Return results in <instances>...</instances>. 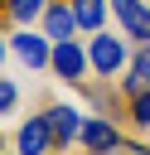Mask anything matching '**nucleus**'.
Here are the masks:
<instances>
[{"mask_svg": "<svg viewBox=\"0 0 150 155\" xmlns=\"http://www.w3.org/2000/svg\"><path fill=\"white\" fill-rule=\"evenodd\" d=\"M44 34H48L53 44H63V39H73V34H77V15H73V5H68V0H53V5L44 10Z\"/></svg>", "mask_w": 150, "mask_h": 155, "instance_id": "0eeeda50", "label": "nucleus"}, {"mask_svg": "<svg viewBox=\"0 0 150 155\" xmlns=\"http://www.w3.org/2000/svg\"><path fill=\"white\" fill-rule=\"evenodd\" d=\"M73 15H77V29H92L102 34V19H106V0H68Z\"/></svg>", "mask_w": 150, "mask_h": 155, "instance_id": "9d476101", "label": "nucleus"}, {"mask_svg": "<svg viewBox=\"0 0 150 155\" xmlns=\"http://www.w3.org/2000/svg\"><path fill=\"white\" fill-rule=\"evenodd\" d=\"M0 150H5V136H0Z\"/></svg>", "mask_w": 150, "mask_h": 155, "instance_id": "dca6fc26", "label": "nucleus"}, {"mask_svg": "<svg viewBox=\"0 0 150 155\" xmlns=\"http://www.w3.org/2000/svg\"><path fill=\"white\" fill-rule=\"evenodd\" d=\"M131 121H135V131H150V92H135V102H131Z\"/></svg>", "mask_w": 150, "mask_h": 155, "instance_id": "f8f14e48", "label": "nucleus"}, {"mask_svg": "<svg viewBox=\"0 0 150 155\" xmlns=\"http://www.w3.org/2000/svg\"><path fill=\"white\" fill-rule=\"evenodd\" d=\"M121 87H126L131 97H135V92H150V44H140V53L131 58V68H126Z\"/></svg>", "mask_w": 150, "mask_h": 155, "instance_id": "1a4fd4ad", "label": "nucleus"}, {"mask_svg": "<svg viewBox=\"0 0 150 155\" xmlns=\"http://www.w3.org/2000/svg\"><path fill=\"white\" fill-rule=\"evenodd\" d=\"M44 10H48V0H5V15H10L15 24H34V19H44Z\"/></svg>", "mask_w": 150, "mask_h": 155, "instance_id": "9b49d317", "label": "nucleus"}, {"mask_svg": "<svg viewBox=\"0 0 150 155\" xmlns=\"http://www.w3.org/2000/svg\"><path fill=\"white\" fill-rule=\"evenodd\" d=\"M87 63L97 78H116L121 68H131V53H126V39H111V34H97L87 44Z\"/></svg>", "mask_w": 150, "mask_h": 155, "instance_id": "f257e3e1", "label": "nucleus"}, {"mask_svg": "<svg viewBox=\"0 0 150 155\" xmlns=\"http://www.w3.org/2000/svg\"><path fill=\"white\" fill-rule=\"evenodd\" d=\"M53 73H58V82H82V73L92 68L87 63V53L77 48V39H63V44H53V63H48Z\"/></svg>", "mask_w": 150, "mask_h": 155, "instance_id": "423d86ee", "label": "nucleus"}, {"mask_svg": "<svg viewBox=\"0 0 150 155\" xmlns=\"http://www.w3.org/2000/svg\"><path fill=\"white\" fill-rule=\"evenodd\" d=\"M15 150H19V155H53L48 116H29V121H19V131H15Z\"/></svg>", "mask_w": 150, "mask_h": 155, "instance_id": "20e7f679", "label": "nucleus"}, {"mask_svg": "<svg viewBox=\"0 0 150 155\" xmlns=\"http://www.w3.org/2000/svg\"><path fill=\"white\" fill-rule=\"evenodd\" d=\"M111 15L121 19L126 39L150 44V5H145V0H111Z\"/></svg>", "mask_w": 150, "mask_h": 155, "instance_id": "39448f33", "label": "nucleus"}, {"mask_svg": "<svg viewBox=\"0 0 150 155\" xmlns=\"http://www.w3.org/2000/svg\"><path fill=\"white\" fill-rule=\"evenodd\" d=\"M15 107H19V87H15L10 78H0V116H5V111H15Z\"/></svg>", "mask_w": 150, "mask_h": 155, "instance_id": "ddd939ff", "label": "nucleus"}, {"mask_svg": "<svg viewBox=\"0 0 150 155\" xmlns=\"http://www.w3.org/2000/svg\"><path fill=\"white\" fill-rule=\"evenodd\" d=\"M87 155H150V150H145V145H121V140H116L111 150H87Z\"/></svg>", "mask_w": 150, "mask_h": 155, "instance_id": "4468645a", "label": "nucleus"}, {"mask_svg": "<svg viewBox=\"0 0 150 155\" xmlns=\"http://www.w3.org/2000/svg\"><path fill=\"white\" fill-rule=\"evenodd\" d=\"M10 48H15V58H19L24 68H34V73L53 63V39H48V34H34V29H19V34L10 39Z\"/></svg>", "mask_w": 150, "mask_h": 155, "instance_id": "7ed1b4c3", "label": "nucleus"}, {"mask_svg": "<svg viewBox=\"0 0 150 155\" xmlns=\"http://www.w3.org/2000/svg\"><path fill=\"white\" fill-rule=\"evenodd\" d=\"M121 136H116V126L106 121V116H87V126H82V136H77V145L82 150H111Z\"/></svg>", "mask_w": 150, "mask_h": 155, "instance_id": "6e6552de", "label": "nucleus"}, {"mask_svg": "<svg viewBox=\"0 0 150 155\" xmlns=\"http://www.w3.org/2000/svg\"><path fill=\"white\" fill-rule=\"evenodd\" d=\"M0 63H5V44H0Z\"/></svg>", "mask_w": 150, "mask_h": 155, "instance_id": "2eb2a0df", "label": "nucleus"}, {"mask_svg": "<svg viewBox=\"0 0 150 155\" xmlns=\"http://www.w3.org/2000/svg\"><path fill=\"white\" fill-rule=\"evenodd\" d=\"M44 116H48V131H53V150H68V145L82 136V126H87V116H82L77 107H68V102H53Z\"/></svg>", "mask_w": 150, "mask_h": 155, "instance_id": "f03ea898", "label": "nucleus"}]
</instances>
